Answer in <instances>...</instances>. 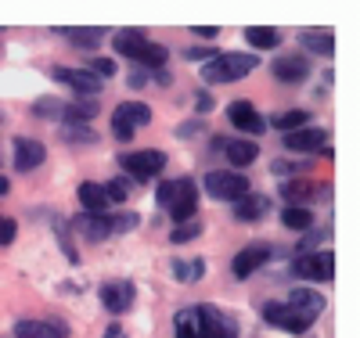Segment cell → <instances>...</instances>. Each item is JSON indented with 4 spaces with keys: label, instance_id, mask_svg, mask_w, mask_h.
Returning a JSON list of instances; mask_svg holds the SVG:
<instances>
[{
    "label": "cell",
    "instance_id": "obj_1",
    "mask_svg": "<svg viewBox=\"0 0 360 338\" xmlns=\"http://www.w3.org/2000/svg\"><path fill=\"white\" fill-rule=\"evenodd\" d=\"M173 331L176 338H238V320L220 306L195 302L173 313Z\"/></svg>",
    "mask_w": 360,
    "mask_h": 338
},
{
    "label": "cell",
    "instance_id": "obj_2",
    "mask_svg": "<svg viewBox=\"0 0 360 338\" xmlns=\"http://www.w3.org/2000/svg\"><path fill=\"white\" fill-rule=\"evenodd\" d=\"M115 54L119 58H127V61H134L137 69H166V61H169V51L162 47V44H155V40H148L141 29H119L115 33Z\"/></svg>",
    "mask_w": 360,
    "mask_h": 338
},
{
    "label": "cell",
    "instance_id": "obj_3",
    "mask_svg": "<svg viewBox=\"0 0 360 338\" xmlns=\"http://www.w3.org/2000/svg\"><path fill=\"white\" fill-rule=\"evenodd\" d=\"M259 69V58L249 54V51H224V54H213L202 65V83L213 86V83H234V79H245L249 72Z\"/></svg>",
    "mask_w": 360,
    "mask_h": 338
},
{
    "label": "cell",
    "instance_id": "obj_4",
    "mask_svg": "<svg viewBox=\"0 0 360 338\" xmlns=\"http://www.w3.org/2000/svg\"><path fill=\"white\" fill-rule=\"evenodd\" d=\"M155 202L169 209V216L176 223H188V220H195V212H198V183L191 176L166 180V183H159Z\"/></svg>",
    "mask_w": 360,
    "mask_h": 338
},
{
    "label": "cell",
    "instance_id": "obj_5",
    "mask_svg": "<svg viewBox=\"0 0 360 338\" xmlns=\"http://www.w3.org/2000/svg\"><path fill=\"white\" fill-rule=\"evenodd\" d=\"M202 188L209 191V198H217V202H238V198H245L252 191V183H249V176L234 173V169H209L205 180H202Z\"/></svg>",
    "mask_w": 360,
    "mask_h": 338
},
{
    "label": "cell",
    "instance_id": "obj_6",
    "mask_svg": "<svg viewBox=\"0 0 360 338\" xmlns=\"http://www.w3.org/2000/svg\"><path fill=\"white\" fill-rule=\"evenodd\" d=\"M169 155L159 148H144V151H127V155H119V166H123V173L130 180H152L166 169Z\"/></svg>",
    "mask_w": 360,
    "mask_h": 338
},
{
    "label": "cell",
    "instance_id": "obj_7",
    "mask_svg": "<svg viewBox=\"0 0 360 338\" xmlns=\"http://www.w3.org/2000/svg\"><path fill=\"white\" fill-rule=\"evenodd\" d=\"M152 122V108L141 105V101H123L115 105L112 112V137L115 141H130L137 134V126H148Z\"/></svg>",
    "mask_w": 360,
    "mask_h": 338
},
{
    "label": "cell",
    "instance_id": "obj_8",
    "mask_svg": "<svg viewBox=\"0 0 360 338\" xmlns=\"http://www.w3.org/2000/svg\"><path fill=\"white\" fill-rule=\"evenodd\" d=\"M259 317H263L266 324L281 327V331H292V334H303V331L314 327V317L299 313L295 306H288V302H263V306H259Z\"/></svg>",
    "mask_w": 360,
    "mask_h": 338
},
{
    "label": "cell",
    "instance_id": "obj_9",
    "mask_svg": "<svg viewBox=\"0 0 360 338\" xmlns=\"http://www.w3.org/2000/svg\"><path fill=\"white\" fill-rule=\"evenodd\" d=\"M292 273L307 281H332L335 278V252H303L292 259Z\"/></svg>",
    "mask_w": 360,
    "mask_h": 338
},
{
    "label": "cell",
    "instance_id": "obj_10",
    "mask_svg": "<svg viewBox=\"0 0 360 338\" xmlns=\"http://www.w3.org/2000/svg\"><path fill=\"white\" fill-rule=\"evenodd\" d=\"M270 256H274V249L263 241H252L245 245V249H238V256L231 259V273H234V281H249L256 270H263L270 263Z\"/></svg>",
    "mask_w": 360,
    "mask_h": 338
},
{
    "label": "cell",
    "instance_id": "obj_11",
    "mask_svg": "<svg viewBox=\"0 0 360 338\" xmlns=\"http://www.w3.org/2000/svg\"><path fill=\"white\" fill-rule=\"evenodd\" d=\"M51 76L58 83H65L76 98H98L101 94V79L94 72H86V69H69V65H51Z\"/></svg>",
    "mask_w": 360,
    "mask_h": 338
},
{
    "label": "cell",
    "instance_id": "obj_12",
    "mask_svg": "<svg viewBox=\"0 0 360 338\" xmlns=\"http://www.w3.org/2000/svg\"><path fill=\"white\" fill-rule=\"evenodd\" d=\"M98 299H101V306H105L108 313H127L130 306H134V299H137V285L127 281V278L105 281V285L98 288Z\"/></svg>",
    "mask_w": 360,
    "mask_h": 338
},
{
    "label": "cell",
    "instance_id": "obj_13",
    "mask_svg": "<svg viewBox=\"0 0 360 338\" xmlns=\"http://www.w3.org/2000/svg\"><path fill=\"white\" fill-rule=\"evenodd\" d=\"M281 144H285V151H295V155H314V151L328 148V130L324 126H303V130L281 134Z\"/></svg>",
    "mask_w": 360,
    "mask_h": 338
},
{
    "label": "cell",
    "instance_id": "obj_14",
    "mask_svg": "<svg viewBox=\"0 0 360 338\" xmlns=\"http://www.w3.org/2000/svg\"><path fill=\"white\" fill-rule=\"evenodd\" d=\"M11 151H15V169L18 173H33L47 162V148L37 137H11Z\"/></svg>",
    "mask_w": 360,
    "mask_h": 338
},
{
    "label": "cell",
    "instance_id": "obj_15",
    "mask_svg": "<svg viewBox=\"0 0 360 338\" xmlns=\"http://www.w3.org/2000/svg\"><path fill=\"white\" fill-rule=\"evenodd\" d=\"M270 76H274L278 83L299 86V83H307V76H310V61L303 54H278L274 65H270Z\"/></svg>",
    "mask_w": 360,
    "mask_h": 338
},
{
    "label": "cell",
    "instance_id": "obj_16",
    "mask_svg": "<svg viewBox=\"0 0 360 338\" xmlns=\"http://www.w3.org/2000/svg\"><path fill=\"white\" fill-rule=\"evenodd\" d=\"M227 122L238 134H263L266 130V119L256 112L252 101H231L227 105Z\"/></svg>",
    "mask_w": 360,
    "mask_h": 338
},
{
    "label": "cell",
    "instance_id": "obj_17",
    "mask_svg": "<svg viewBox=\"0 0 360 338\" xmlns=\"http://www.w3.org/2000/svg\"><path fill=\"white\" fill-rule=\"evenodd\" d=\"M69 227L83 241H105V238H112V216H105V212H79V216L69 220Z\"/></svg>",
    "mask_w": 360,
    "mask_h": 338
},
{
    "label": "cell",
    "instance_id": "obj_18",
    "mask_svg": "<svg viewBox=\"0 0 360 338\" xmlns=\"http://www.w3.org/2000/svg\"><path fill=\"white\" fill-rule=\"evenodd\" d=\"M213 148L217 151H224L227 155V162H234V173L242 169V166H252L256 159H259V148H256V141H227V137H217L213 141Z\"/></svg>",
    "mask_w": 360,
    "mask_h": 338
},
{
    "label": "cell",
    "instance_id": "obj_19",
    "mask_svg": "<svg viewBox=\"0 0 360 338\" xmlns=\"http://www.w3.org/2000/svg\"><path fill=\"white\" fill-rule=\"evenodd\" d=\"M270 205H274V202H270L266 195L249 191L245 198H238V202H234V220H242V223H259V220H266Z\"/></svg>",
    "mask_w": 360,
    "mask_h": 338
},
{
    "label": "cell",
    "instance_id": "obj_20",
    "mask_svg": "<svg viewBox=\"0 0 360 338\" xmlns=\"http://www.w3.org/2000/svg\"><path fill=\"white\" fill-rule=\"evenodd\" d=\"M15 338H69V327L62 320H18Z\"/></svg>",
    "mask_w": 360,
    "mask_h": 338
},
{
    "label": "cell",
    "instance_id": "obj_21",
    "mask_svg": "<svg viewBox=\"0 0 360 338\" xmlns=\"http://www.w3.org/2000/svg\"><path fill=\"white\" fill-rule=\"evenodd\" d=\"M101 105L94 98H76V101H65L62 105V122L65 126H86L90 119H98Z\"/></svg>",
    "mask_w": 360,
    "mask_h": 338
},
{
    "label": "cell",
    "instance_id": "obj_22",
    "mask_svg": "<svg viewBox=\"0 0 360 338\" xmlns=\"http://www.w3.org/2000/svg\"><path fill=\"white\" fill-rule=\"evenodd\" d=\"M58 37H62L69 47H76V51H94L101 44V37H105V29H98V25H90V29L69 25V29H58Z\"/></svg>",
    "mask_w": 360,
    "mask_h": 338
},
{
    "label": "cell",
    "instance_id": "obj_23",
    "mask_svg": "<svg viewBox=\"0 0 360 338\" xmlns=\"http://www.w3.org/2000/svg\"><path fill=\"white\" fill-rule=\"evenodd\" d=\"M288 306H295L299 313H307V317H321L324 313V295L314 292V288H292L288 292Z\"/></svg>",
    "mask_w": 360,
    "mask_h": 338
},
{
    "label": "cell",
    "instance_id": "obj_24",
    "mask_svg": "<svg viewBox=\"0 0 360 338\" xmlns=\"http://www.w3.org/2000/svg\"><path fill=\"white\" fill-rule=\"evenodd\" d=\"M299 44H303L307 51H314V54H324V58L335 54V33L332 29H303V33H299Z\"/></svg>",
    "mask_w": 360,
    "mask_h": 338
},
{
    "label": "cell",
    "instance_id": "obj_25",
    "mask_svg": "<svg viewBox=\"0 0 360 338\" xmlns=\"http://www.w3.org/2000/svg\"><path fill=\"white\" fill-rule=\"evenodd\" d=\"M76 195H79V205H83V212H105V209H108V191H105V183L83 180Z\"/></svg>",
    "mask_w": 360,
    "mask_h": 338
},
{
    "label": "cell",
    "instance_id": "obj_26",
    "mask_svg": "<svg viewBox=\"0 0 360 338\" xmlns=\"http://www.w3.org/2000/svg\"><path fill=\"white\" fill-rule=\"evenodd\" d=\"M307 122H310V112H307V108H292V112L270 115L266 126H274V130H281V134H292V130H303Z\"/></svg>",
    "mask_w": 360,
    "mask_h": 338
},
{
    "label": "cell",
    "instance_id": "obj_27",
    "mask_svg": "<svg viewBox=\"0 0 360 338\" xmlns=\"http://www.w3.org/2000/svg\"><path fill=\"white\" fill-rule=\"evenodd\" d=\"M245 44L256 47V51H274V47H281V33L270 29V25H249L245 29Z\"/></svg>",
    "mask_w": 360,
    "mask_h": 338
},
{
    "label": "cell",
    "instance_id": "obj_28",
    "mask_svg": "<svg viewBox=\"0 0 360 338\" xmlns=\"http://www.w3.org/2000/svg\"><path fill=\"white\" fill-rule=\"evenodd\" d=\"M317 191H324V188H317V183H310V180H292V183H285V188H281V195H285L288 205H303V202L317 198Z\"/></svg>",
    "mask_w": 360,
    "mask_h": 338
},
{
    "label": "cell",
    "instance_id": "obj_29",
    "mask_svg": "<svg viewBox=\"0 0 360 338\" xmlns=\"http://www.w3.org/2000/svg\"><path fill=\"white\" fill-rule=\"evenodd\" d=\"M281 223H285L288 230H310V227H314V212H310L307 205H288V209L281 212Z\"/></svg>",
    "mask_w": 360,
    "mask_h": 338
},
{
    "label": "cell",
    "instance_id": "obj_30",
    "mask_svg": "<svg viewBox=\"0 0 360 338\" xmlns=\"http://www.w3.org/2000/svg\"><path fill=\"white\" fill-rule=\"evenodd\" d=\"M202 273H205V259H191V263L173 259V278H176V281L195 285V281H202Z\"/></svg>",
    "mask_w": 360,
    "mask_h": 338
},
{
    "label": "cell",
    "instance_id": "obj_31",
    "mask_svg": "<svg viewBox=\"0 0 360 338\" xmlns=\"http://www.w3.org/2000/svg\"><path fill=\"white\" fill-rule=\"evenodd\" d=\"M62 105L65 101H58V98H37L29 112H33L37 119H62Z\"/></svg>",
    "mask_w": 360,
    "mask_h": 338
},
{
    "label": "cell",
    "instance_id": "obj_32",
    "mask_svg": "<svg viewBox=\"0 0 360 338\" xmlns=\"http://www.w3.org/2000/svg\"><path fill=\"white\" fill-rule=\"evenodd\" d=\"M105 191H108V202H127L134 195V180L130 176H115L105 183Z\"/></svg>",
    "mask_w": 360,
    "mask_h": 338
},
{
    "label": "cell",
    "instance_id": "obj_33",
    "mask_svg": "<svg viewBox=\"0 0 360 338\" xmlns=\"http://www.w3.org/2000/svg\"><path fill=\"white\" fill-rule=\"evenodd\" d=\"M202 234V223L198 220H188V223H176L173 230H169V241L173 245H188V241H195Z\"/></svg>",
    "mask_w": 360,
    "mask_h": 338
},
{
    "label": "cell",
    "instance_id": "obj_34",
    "mask_svg": "<svg viewBox=\"0 0 360 338\" xmlns=\"http://www.w3.org/2000/svg\"><path fill=\"white\" fill-rule=\"evenodd\" d=\"M141 227V216L137 212H119V216H112V234H130Z\"/></svg>",
    "mask_w": 360,
    "mask_h": 338
},
{
    "label": "cell",
    "instance_id": "obj_35",
    "mask_svg": "<svg viewBox=\"0 0 360 338\" xmlns=\"http://www.w3.org/2000/svg\"><path fill=\"white\" fill-rule=\"evenodd\" d=\"M62 141H69V144H98V134H90L86 126H65Z\"/></svg>",
    "mask_w": 360,
    "mask_h": 338
},
{
    "label": "cell",
    "instance_id": "obj_36",
    "mask_svg": "<svg viewBox=\"0 0 360 338\" xmlns=\"http://www.w3.org/2000/svg\"><path fill=\"white\" fill-rule=\"evenodd\" d=\"M86 72H98V79L105 83L108 76H115V61H112V58H90Z\"/></svg>",
    "mask_w": 360,
    "mask_h": 338
},
{
    "label": "cell",
    "instance_id": "obj_37",
    "mask_svg": "<svg viewBox=\"0 0 360 338\" xmlns=\"http://www.w3.org/2000/svg\"><path fill=\"white\" fill-rule=\"evenodd\" d=\"M18 238V223L11 216H0V245H11Z\"/></svg>",
    "mask_w": 360,
    "mask_h": 338
},
{
    "label": "cell",
    "instance_id": "obj_38",
    "mask_svg": "<svg viewBox=\"0 0 360 338\" xmlns=\"http://www.w3.org/2000/svg\"><path fill=\"white\" fill-rule=\"evenodd\" d=\"M213 94H209V90H198L195 94V108H198V115H205V112H213Z\"/></svg>",
    "mask_w": 360,
    "mask_h": 338
},
{
    "label": "cell",
    "instance_id": "obj_39",
    "mask_svg": "<svg viewBox=\"0 0 360 338\" xmlns=\"http://www.w3.org/2000/svg\"><path fill=\"white\" fill-rule=\"evenodd\" d=\"M307 166H310V162H274V166H270V169H274L278 176H285V173H292V169L299 173V169H307Z\"/></svg>",
    "mask_w": 360,
    "mask_h": 338
},
{
    "label": "cell",
    "instance_id": "obj_40",
    "mask_svg": "<svg viewBox=\"0 0 360 338\" xmlns=\"http://www.w3.org/2000/svg\"><path fill=\"white\" fill-rule=\"evenodd\" d=\"M184 54H188V58H195V61H209L217 51H213V47H188Z\"/></svg>",
    "mask_w": 360,
    "mask_h": 338
},
{
    "label": "cell",
    "instance_id": "obj_41",
    "mask_svg": "<svg viewBox=\"0 0 360 338\" xmlns=\"http://www.w3.org/2000/svg\"><path fill=\"white\" fill-rule=\"evenodd\" d=\"M191 33L202 37V40H217V37H220V29H217V25H195Z\"/></svg>",
    "mask_w": 360,
    "mask_h": 338
},
{
    "label": "cell",
    "instance_id": "obj_42",
    "mask_svg": "<svg viewBox=\"0 0 360 338\" xmlns=\"http://www.w3.org/2000/svg\"><path fill=\"white\" fill-rule=\"evenodd\" d=\"M202 130V122L195 119V122H184V126H176V137H195Z\"/></svg>",
    "mask_w": 360,
    "mask_h": 338
},
{
    "label": "cell",
    "instance_id": "obj_43",
    "mask_svg": "<svg viewBox=\"0 0 360 338\" xmlns=\"http://www.w3.org/2000/svg\"><path fill=\"white\" fill-rule=\"evenodd\" d=\"M144 83H148V72L144 69H134L130 72V86H144Z\"/></svg>",
    "mask_w": 360,
    "mask_h": 338
},
{
    "label": "cell",
    "instance_id": "obj_44",
    "mask_svg": "<svg viewBox=\"0 0 360 338\" xmlns=\"http://www.w3.org/2000/svg\"><path fill=\"white\" fill-rule=\"evenodd\" d=\"M105 338H130V334H127L123 327H119V324H112V327L105 331Z\"/></svg>",
    "mask_w": 360,
    "mask_h": 338
},
{
    "label": "cell",
    "instance_id": "obj_45",
    "mask_svg": "<svg viewBox=\"0 0 360 338\" xmlns=\"http://www.w3.org/2000/svg\"><path fill=\"white\" fill-rule=\"evenodd\" d=\"M155 83H162V86H166V83H169V72H166V69H155Z\"/></svg>",
    "mask_w": 360,
    "mask_h": 338
},
{
    "label": "cell",
    "instance_id": "obj_46",
    "mask_svg": "<svg viewBox=\"0 0 360 338\" xmlns=\"http://www.w3.org/2000/svg\"><path fill=\"white\" fill-rule=\"evenodd\" d=\"M8 191H11V180H8V176H0V198H4Z\"/></svg>",
    "mask_w": 360,
    "mask_h": 338
},
{
    "label": "cell",
    "instance_id": "obj_47",
    "mask_svg": "<svg viewBox=\"0 0 360 338\" xmlns=\"http://www.w3.org/2000/svg\"><path fill=\"white\" fill-rule=\"evenodd\" d=\"M0 119H4V115H0Z\"/></svg>",
    "mask_w": 360,
    "mask_h": 338
}]
</instances>
